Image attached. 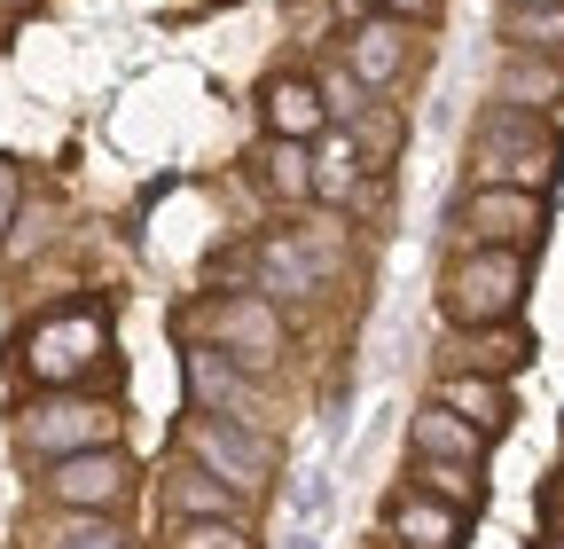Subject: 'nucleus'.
Listing matches in <instances>:
<instances>
[{
    "instance_id": "1",
    "label": "nucleus",
    "mask_w": 564,
    "mask_h": 549,
    "mask_svg": "<svg viewBox=\"0 0 564 549\" xmlns=\"http://www.w3.org/2000/svg\"><path fill=\"white\" fill-rule=\"evenodd\" d=\"M24 392H55V385H95L118 369V322L102 299H70V306H47L17 330L9 346Z\"/></svg>"
},
{
    "instance_id": "2",
    "label": "nucleus",
    "mask_w": 564,
    "mask_h": 549,
    "mask_svg": "<svg viewBox=\"0 0 564 549\" xmlns=\"http://www.w3.org/2000/svg\"><path fill=\"white\" fill-rule=\"evenodd\" d=\"M463 173H470L478 189H533V196H556V181H564V126H556L549 110L486 103V110L470 118Z\"/></svg>"
},
{
    "instance_id": "3",
    "label": "nucleus",
    "mask_w": 564,
    "mask_h": 549,
    "mask_svg": "<svg viewBox=\"0 0 564 549\" xmlns=\"http://www.w3.org/2000/svg\"><path fill=\"white\" fill-rule=\"evenodd\" d=\"M345 267H352L345 213H329V204H322V220L274 228V236L251 244V274H243V283L267 291L282 314H291V306H314L322 291H337V283H345Z\"/></svg>"
},
{
    "instance_id": "4",
    "label": "nucleus",
    "mask_w": 564,
    "mask_h": 549,
    "mask_svg": "<svg viewBox=\"0 0 564 549\" xmlns=\"http://www.w3.org/2000/svg\"><path fill=\"white\" fill-rule=\"evenodd\" d=\"M173 337H181V346H220L228 362H243L259 377H274L282 362H291V314H282L267 291H251V283L188 299L173 314Z\"/></svg>"
},
{
    "instance_id": "5",
    "label": "nucleus",
    "mask_w": 564,
    "mask_h": 549,
    "mask_svg": "<svg viewBox=\"0 0 564 549\" xmlns=\"http://www.w3.org/2000/svg\"><path fill=\"white\" fill-rule=\"evenodd\" d=\"M533 291V251H502V244H455L440 267V322L447 330H486V322H518Z\"/></svg>"
},
{
    "instance_id": "6",
    "label": "nucleus",
    "mask_w": 564,
    "mask_h": 549,
    "mask_svg": "<svg viewBox=\"0 0 564 549\" xmlns=\"http://www.w3.org/2000/svg\"><path fill=\"white\" fill-rule=\"evenodd\" d=\"M126 432V408L95 385H55V392H24L9 408V440L24 463H55V455H79V448H110Z\"/></svg>"
},
{
    "instance_id": "7",
    "label": "nucleus",
    "mask_w": 564,
    "mask_h": 549,
    "mask_svg": "<svg viewBox=\"0 0 564 549\" xmlns=\"http://www.w3.org/2000/svg\"><path fill=\"white\" fill-rule=\"evenodd\" d=\"M173 448L188 463H204L212 478H228L236 495H267L274 487V471H282V448L267 424H236V417H204V408H188V417L173 424Z\"/></svg>"
},
{
    "instance_id": "8",
    "label": "nucleus",
    "mask_w": 564,
    "mask_h": 549,
    "mask_svg": "<svg viewBox=\"0 0 564 549\" xmlns=\"http://www.w3.org/2000/svg\"><path fill=\"white\" fill-rule=\"evenodd\" d=\"M141 478L150 471L126 455V440H110V448H79V455L32 463V495H40V510H110V518H126V503L141 495Z\"/></svg>"
},
{
    "instance_id": "9",
    "label": "nucleus",
    "mask_w": 564,
    "mask_h": 549,
    "mask_svg": "<svg viewBox=\"0 0 564 549\" xmlns=\"http://www.w3.org/2000/svg\"><path fill=\"white\" fill-rule=\"evenodd\" d=\"M549 196H533V189H463L455 204H447V236L455 244H502V251H541L549 244Z\"/></svg>"
},
{
    "instance_id": "10",
    "label": "nucleus",
    "mask_w": 564,
    "mask_h": 549,
    "mask_svg": "<svg viewBox=\"0 0 564 549\" xmlns=\"http://www.w3.org/2000/svg\"><path fill=\"white\" fill-rule=\"evenodd\" d=\"M181 392L204 417H236V424H267L274 432V392L259 369L228 362L220 346H181Z\"/></svg>"
},
{
    "instance_id": "11",
    "label": "nucleus",
    "mask_w": 564,
    "mask_h": 549,
    "mask_svg": "<svg viewBox=\"0 0 564 549\" xmlns=\"http://www.w3.org/2000/svg\"><path fill=\"white\" fill-rule=\"evenodd\" d=\"M415 47H423V24H408V17H361V24H345V40H337V63L352 79H361L369 95H392L408 72H415Z\"/></svg>"
},
{
    "instance_id": "12",
    "label": "nucleus",
    "mask_w": 564,
    "mask_h": 549,
    "mask_svg": "<svg viewBox=\"0 0 564 549\" xmlns=\"http://www.w3.org/2000/svg\"><path fill=\"white\" fill-rule=\"evenodd\" d=\"M533 330L525 322H486V330H447L440 337V377L463 369V377H525L533 369Z\"/></svg>"
},
{
    "instance_id": "13",
    "label": "nucleus",
    "mask_w": 564,
    "mask_h": 549,
    "mask_svg": "<svg viewBox=\"0 0 564 549\" xmlns=\"http://www.w3.org/2000/svg\"><path fill=\"white\" fill-rule=\"evenodd\" d=\"M384 541L392 549H463L470 541V510L440 503V495H423V487H400L384 495Z\"/></svg>"
},
{
    "instance_id": "14",
    "label": "nucleus",
    "mask_w": 564,
    "mask_h": 549,
    "mask_svg": "<svg viewBox=\"0 0 564 549\" xmlns=\"http://www.w3.org/2000/svg\"><path fill=\"white\" fill-rule=\"evenodd\" d=\"M158 510H165V518H251L259 503L236 495L228 478H212L204 463H188V455L173 448V463L158 471Z\"/></svg>"
},
{
    "instance_id": "15",
    "label": "nucleus",
    "mask_w": 564,
    "mask_h": 549,
    "mask_svg": "<svg viewBox=\"0 0 564 549\" xmlns=\"http://www.w3.org/2000/svg\"><path fill=\"white\" fill-rule=\"evenodd\" d=\"M259 133H282V142H322L329 133V103L306 72H274L259 87Z\"/></svg>"
},
{
    "instance_id": "16",
    "label": "nucleus",
    "mask_w": 564,
    "mask_h": 549,
    "mask_svg": "<svg viewBox=\"0 0 564 549\" xmlns=\"http://www.w3.org/2000/svg\"><path fill=\"white\" fill-rule=\"evenodd\" d=\"M486 103H510V110H564V55H525V47H502L494 63V87Z\"/></svg>"
},
{
    "instance_id": "17",
    "label": "nucleus",
    "mask_w": 564,
    "mask_h": 549,
    "mask_svg": "<svg viewBox=\"0 0 564 549\" xmlns=\"http://www.w3.org/2000/svg\"><path fill=\"white\" fill-rule=\"evenodd\" d=\"M486 432L478 424H463L447 400H432L423 392L415 408H408V455H440V463H486Z\"/></svg>"
},
{
    "instance_id": "18",
    "label": "nucleus",
    "mask_w": 564,
    "mask_h": 549,
    "mask_svg": "<svg viewBox=\"0 0 564 549\" xmlns=\"http://www.w3.org/2000/svg\"><path fill=\"white\" fill-rule=\"evenodd\" d=\"M432 400H447L463 424H478L486 440H510V424H518V392H510V377H463V369H447L440 385H432Z\"/></svg>"
},
{
    "instance_id": "19",
    "label": "nucleus",
    "mask_w": 564,
    "mask_h": 549,
    "mask_svg": "<svg viewBox=\"0 0 564 549\" xmlns=\"http://www.w3.org/2000/svg\"><path fill=\"white\" fill-rule=\"evenodd\" d=\"M24 549H141V541L110 510H40L24 526Z\"/></svg>"
},
{
    "instance_id": "20",
    "label": "nucleus",
    "mask_w": 564,
    "mask_h": 549,
    "mask_svg": "<svg viewBox=\"0 0 564 549\" xmlns=\"http://www.w3.org/2000/svg\"><path fill=\"white\" fill-rule=\"evenodd\" d=\"M251 181H259L274 204H314V142H282V133H259Z\"/></svg>"
},
{
    "instance_id": "21",
    "label": "nucleus",
    "mask_w": 564,
    "mask_h": 549,
    "mask_svg": "<svg viewBox=\"0 0 564 549\" xmlns=\"http://www.w3.org/2000/svg\"><path fill=\"white\" fill-rule=\"evenodd\" d=\"M361 181H369V165H361V150H352V133L329 126L314 142V204L345 213V204H361Z\"/></svg>"
},
{
    "instance_id": "22",
    "label": "nucleus",
    "mask_w": 564,
    "mask_h": 549,
    "mask_svg": "<svg viewBox=\"0 0 564 549\" xmlns=\"http://www.w3.org/2000/svg\"><path fill=\"white\" fill-rule=\"evenodd\" d=\"M408 487L440 495V503H455V510H470V518L494 503V487H486V463H440V455H408Z\"/></svg>"
},
{
    "instance_id": "23",
    "label": "nucleus",
    "mask_w": 564,
    "mask_h": 549,
    "mask_svg": "<svg viewBox=\"0 0 564 549\" xmlns=\"http://www.w3.org/2000/svg\"><path fill=\"white\" fill-rule=\"evenodd\" d=\"M494 32H502V47H525V55H564V0H549V9L502 0V9H494Z\"/></svg>"
},
{
    "instance_id": "24",
    "label": "nucleus",
    "mask_w": 564,
    "mask_h": 549,
    "mask_svg": "<svg viewBox=\"0 0 564 549\" xmlns=\"http://www.w3.org/2000/svg\"><path fill=\"white\" fill-rule=\"evenodd\" d=\"M345 133H352V150H361V165H369V173H384V165L400 158V142H408V118H400L384 95H369V110L352 118Z\"/></svg>"
},
{
    "instance_id": "25",
    "label": "nucleus",
    "mask_w": 564,
    "mask_h": 549,
    "mask_svg": "<svg viewBox=\"0 0 564 549\" xmlns=\"http://www.w3.org/2000/svg\"><path fill=\"white\" fill-rule=\"evenodd\" d=\"M165 549H259L251 518H165Z\"/></svg>"
},
{
    "instance_id": "26",
    "label": "nucleus",
    "mask_w": 564,
    "mask_h": 549,
    "mask_svg": "<svg viewBox=\"0 0 564 549\" xmlns=\"http://www.w3.org/2000/svg\"><path fill=\"white\" fill-rule=\"evenodd\" d=\"M314 87H322V103H329V126H352V118L369 110V87L352 79L345 63H322V72H314Z\"/></svg>"
},
{
    "instance_id": "27",
    "label": "nucleus",
    "mask_w": 564,
    "mask_h": 549,
    "mask_svg": "<svg viewBox=\"0 0 564 549\" xmlns=\"http://www.w3.org/2000/svg\"><path fill=\"white\" fill-rule=\"evenodd\" d=\"M47 236H55V204H17V220H9V244H0V259L24 267Z\"/></svg>"
},
{
    "instance_id": "28",
    "label": "nucleus",
    "mask_w": 564,
    "mask_h": 549,
    "mask_svg": "<svg viewBox=\"0 0 564 549\" xmlns=\"http://www.w3.org/2000/svg\"><path fill=\"white\" fill-rule=\"evenodd\" d=\"M329 503H337L329 471H306L299 487H291V526H322V518H329Z\"/></svg>"
},
{
    "instance_id": "29",
    "label": "nucleus",
    "mask_w": 564,
    "mask_h": 549,
    "mask_svg": "<svg viewBox=\"0 0 564 549\" xmlns=\"http://www.w3.org/2000/svg\"><path fill=\"white\" fill-rule=\"evenodd\" d=\"M17 204H24V165L0 150V244H9V220H17Z\"/></svg>"
},
{
    "instance_id": "30",
    "label": "nucleus",
    "mask_w": 564,
    "mask_h": 549,
    "mask_svg": "<svg viewBox=\"0 0 564 549\" xmlns=\"http://www.w3.org/2000/svg\"><path fill=\"white\" fill-rule=\"evenodd\" d=\"M541 526H549V534H564V463L549 471V487H541Z\"/></svg>"
},
{
    "instance_id": "31",
    "label": "nucleus",
    "mask_w": 564,
    "mask_h": 549,
    "mask_svg": "<svg viewBox=\"0 0 564 549\" xmlns=\"http://www.w3.org/2000/svg\"><path fill=\"white\" fill-rule=\"evenodd\" d=\"M377 9H384V17H408V24H432L447 0H377Z\"/></svg>"
},
{
    "instance_id": "32",
    "label": "nucleus",
    "mask_w": 564,
    "mask_h": 549,
    "mask_svg": "<svg viewBox=\"0 0 564 549\" xmlns=\"http://www.w3.org/2000/svg\"><path fill=\"white\" fill-rule=\"evenodd\" d=\"M337 17H345V24H361V17H377V0H337Z\"/></svg>"
},
{
    "instance_id": "33",
    "label": "nucleus",
    "mask_w": 564,
    "mask_h": 549,
    "mask_svg": "<svg viewBox=\"0 0 564 549\" xmlns=\"http://www.w3.org/2000/svg\"><path fill=\"white\" fill-rule=\"evenodd\" d=\"M282 549H322V541H314V526H291V541H282Z\"/></svg>"
},
{
    "instance_id": "34",
    "label": "nucleus",
    "mask_w": 564,
    "mask_h": 549,
    "mask_svg": "<svg viewBox=\"0 0 564 549\" xmlns=\"http://www.w3.org/2000/svg\"><path fill=\"white\" fill-rule=\"evenodd\" d=\"M0 9H9V17H24V9H40V0H0Z\"/></svg>"
},
{
    "instance_id": "35",
    "label": "nucleus",
    "mask_w": 564,
    "mask_h": 549,
    "mask_svg": "<svg viewBox=\"0 0 564 549\" xmlns=\"http://www.w3.org/2000/svg\"><path fill=\"white\" fill-rule=\"evenodd\" d=\"M533 549H564V534H549V541H533Z\"/></svg>"
},
{
    "instance_id": "36",
    "label": "nucleus",
    "mask_w": 564,
    "mask_h": 549,
    "mask_svg": "<svg viewBox=\"0 0 564 549\" xmlns=\"http://www.w3.org/2000/svg\"><path fill=\"white\" fill-rule=\"evenodd\" d=\"M525 9H549V0H525Z\"/></svg>"
}]
</instances>
